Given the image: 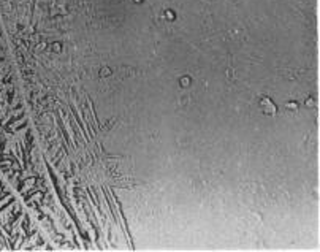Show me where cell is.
Segmentation results:
<instances>
[]
</instances>
